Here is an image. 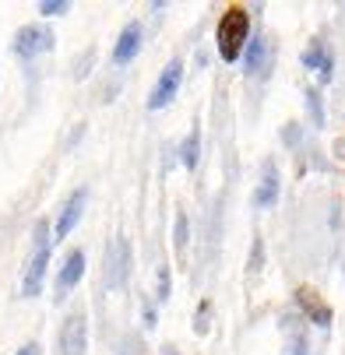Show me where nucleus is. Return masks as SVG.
I'll use <instances>...</instances> for the list:
<instances>
[{
  "mask_svg": "<svg viewBox=\"0 0 345 355\" xmlns=\"http://www.w3.org/2000/svg\"><path fill=\"white\" fill-rule=\"evenodd\" d=\"M81 275H85V250H71L67 253V261L60 264V275H57V302L60 299H67V292L81 282Z\"/></svg>",
  "mask_w": 345,
  "mask_h": 355,
  "instance_id": "9",
  "label": "nucleus"
},
{
  "mask_svg": "<svg viewBox=\"0 0 345 355\" xmlns=\"http://www.w3.org/2000/svg\"><path fill=\"white\" fill-rule=\"evenodd\" d=\"M144 327H155V310H152V306L144 310Z\"/></svg>",
  "mask_w": 345,
  "mask_h": 355,
  "instance_id": "25",
  "label": "nucleus"
},
{
  "mask_svg": "<svg viewBox=\"0 0 345 355\" xmlns=\"http://www.w3.org/2000/svg\"><path fill=\"white\" fill-rule=\"evenodd\" d=\"M141 25L137 21H127L124 25V32H120V39H117V46H113V64H131L134 57H137V49H141Z\"/></svg>",
  "mask_w": 345,
  "mask_h": 355,
  "instance_id": "12",
  "label": "nucleus"
},
{
  "mask_svg": "<svg viewBox=\"0 0 345 355\" xmlns=\"http://www.w3.org/2000/svg\"><path fill=\"white\" fill-rule=\"evenodd\" d=\"M246 39H251V15H246V8H229V11L219 18V28H215L219 57H222L226 64L239 60Z\"/></svg>",
  "mask_w": 345,
  "mask_h": 355,
  "instance_id": "1",
  "label": "nucleus"
},
{
  "mask_svg": "<svg viewBox=\"0 0 345 355\" xmlns=\"http://www.w3.org/2000/svg\"><path fill=\"white\" fill-rule=\"evenodd\" d=\"M169 299V268L162 264L159 268V302H166Z\"/></svg>",
  "mask_w": 345,
  "mask_h": 355,
  "instance_id": "22",
  "label": "nucleus"
},
{
  "mask_svg": "<svg viewBox=\"0 0 345 355\" xmlns=\"http://www.w3.org/2000/svg\"><path fill=\"white\" fill-rule=\"evenodd\" d=\"M67 11H71L67 0H42L39 4V15H46V18H57V15H67Z\"/></svg>",
  "mask_w": 345,
  "mask_h": 355,
  "instance_id": "17",
  "label": "nucleus"
},
{
  "mask_svg": "<svg viewBox=\"0 0 345 355\" xmlns=\"http://www.w3.org/2000/svg\"><path fill=\"white\" fill-rule=\"evenodd\" d=\"M85 205H88V190L85 187H78L67 200H64V208H60V218H57V239H64V236H71L74 232V225L81 222V215H85Z\"/></svg>",
  "mask_w": 345,
  "mask_h": 355,
  "instance_id": "8",
  "label": "nucleus"
},
{
  "mask_svg": "<svg viewBox=\"0 0 345 355\" xmlns=\"http://www.w3.org/2000/svg\"><path fill=\"white\" fill-rule=\"evenodd\" d=\"M120 355H148V352H144V345H141L137 338H124V345H120Z\"/></svg>",
  "mask_w": 345,
  "mask_h": 355,
  "instance_id": "21",
  "label": "nucleus"
},
{
  "mask_svg": "<svg viewBox=\"0 0 345 355\" xmlns=\"http://www.w3.org/2000/svg\"><path fill=\"white\" fill-rule=\"evenodd\" d=\"M208 313H212V306L208 302H201V306H197V317H194V334H208Z\"/></svg>",
  "mask_w": 345,
  "mask_h": 355,
  "instance_id": "19",
  "label": "nucleus"
},
{
  "mask_svg": "<svg viewBox=\"0 0 345 355\" xmlns=\"http://www.w3.org/2000/svg\"><path fill=\"white\" fill-rule=\"evenodd\" d=\"M49 222L46 218H39L35 222V229H32V261H28V268H25V278H22V295L25 299H32V295H39L42 292V278H46V268H49Z\"/></svg>",
  "mask_w": 345,
  "mask_h": 355,
  "instance_id": "2",
  "label": "nucleus"
},
{
  "mask_svg": "<svg viewBox=\"0 0 345 355\" xmlns=\"http://www.w3.org/2000/svg\"><path fill=\"white\" fill-rule=\"evenodd\" d=\"M282 141H285V144H296V141H300V127H296V123H289V127L282 130Z\"/></svg>",
  "mask_w": 345,
  "mask_h": 355,
  "instance_id": "23",
  "label": "nucleus"
},
{
  "mask_svg": "<svg viewBox=\"0 0 345 355\" xmlns=\"http://www.w3.org/2000/svg\"><path fill=\"white\" fill-rule=\"evenodd\" d=\"M88 348V324L81 313H71L60 327V355H85Z\"/></svg>",
  "mask_w": 345,
  "mask_h": 355,
  "instance_id": "7",
  "label": "nucleus"
},
{
  "mask_svg": "<svg viewBox=\"0 0 345 355\" xmlns=\"http://www.w3.org/2000/svg\"><path fill=\"white\" fill-rule=\"evenodd\" d=\"M278 187H282V183H278V166L268 159V162H264V176H261V183H258V190H254V197H251L254 208H271L275 200H278Z\"/></svg>",
  "mask_w": 345,
  "mask_h": 355,
  "instance_id": "13",
  "label": "nucleus"
},
{
  "mask_svg": "<svg viewBox=\"0 0 345 355\" xmlns=\"http://www.w3.org/2000/svg\"><path fill=\"white\" fill-rule=\"evenodd\" d=\"M131 243H127V236L124 232H117L113 239H110V246H106V288L110 292H117V288H124L127 285V278H131Z\"/></svg>",
  "mask_w": 345,
  "mask_h": 355,
  "instance_id": "3",
  "label": "nucleus"
},
{
  "mask_svg": "<svg viewBox=\"0 0 345 355\" xmlns=\"http://www.w3.org/2000/svg\"><path fill=\"white\" fill-rule=\"evenodd\" d=\"M243 71L246 74H268V64H271V49H268V39H246L243 46Z\"/></svg>",
  "mask_w": 345,
  "mask_h": 355,
  "instance_id": "11",
  "label": "nucleus"
},
{
  "mask_svg": "<svg viewBox=\"0 0 345 355\" xmlns=\"http://www.w3.org/2000/svg\"><path fill=\"white\" fill-rule=\"evenodd\" d=\"M261 264H264V243H261V236H258L254 246H251V271H261Z\"/></svg>",
  "mask_w": 345,
  "mask_h": 355,
  "instance_id": "20",
  "label": "nucleus"
},
{
  "mask_svg": "<svg viewBox=\"0 0 345 355\" xmlns=\"http://www.w3.org/2000/svg\"><path fill=\"white\" fill-rule=\"evenodd\" d=\"M159 355H180V348H173V345H162V348H159Z\"/></svg>",
  "mask_w": 345,
  "mask_h": 355,
  "instance_id": "26",
  "label": "nucleus"
},
{
  "mask_svg": "<svg viewBox=\"0 0 345 355\" xmlns=\"http://www.w3.org/2000/svg\"><path fill=\"white\" fill-rule=\"evenodd\" d=\"M296 306H300V310H303V317H307L310 324H317L321 331H328V327H331V320H335L331 306H328V302H324L310 285H300V288H296Z\"/></svg>",
  "mask_w": 345,
  "mask_h": 355,
  "instance_id": "6",
  "label": "nucleus"
},
{
  "mask_svg": "<svg viewBox=\"0 0 345 355\" xmlns=\"http://www.w3.org/2000/svg\"><path fill=\"white\" fill-rule=\"evenodd\" d=\"M303 67H307V71H317L321 81H331V74H335V57H331V49H328L324 39H314V42L303 49Z\"/></svg>",
  "mask_w": 345,
  "mask_h": 355,
  "instance_id": "10",
  "label": "nucleus"
},
{
  "mask_svg": "<svg viewBox=\"0 0 345 355\" xmlns=\"http://www.w3.org/2000/svg\"><path fill=\"white\" fill-rule=\"evenodd\" d=\"M289 355H310V341H307L303 331H296V334L289 338Z\"/></svg>",
  "mask_w": 345,
  "mask_h": 355,
  "instance_id": "18",
  "label": "nucleus"
},
{
  "mask_svg": "<svg viewBox=\"0 0 345 355\" xmlns=\"http://www.w3.org/2000/svg\"><path fill=\"white\" fill-rule=\"evenodd\" d=\"M18 355H42V348H39L35 341H28V345H22V348H18Z\"/></svg>",
  "mask_w": 345,
  "mask_h": 355,
  "instance_id": "24",
  "label": "nucleus"
},
{
  "mask_svg": "<svg viewBox=\"0 0 345 355\" xmlns=\"http://www.w3.org/2000/svg\"><path fill=\"white\" fill-rule=\"evenodd\" d=\"M187 236H190V232H187V211L180 208V211H176V232H173L176 253H183V250H187Z\"/></svg>",
  "mask_w": 345,
  "mask_h": 355,
  "instance_id": "16",
  "label": "nucleus"
},
{
  "mask_svg": "<svg viewBox=\"0 0 345 355\" xmlns=\"http://www.w3.org/2000/svg\"><path fill=\"white\" fill-rule=\"evenodd\" d=\"M197 151H201V130L194 127V130L183 137V144H180V162H183L187 169L197 166Z\"/></svg>",
  "mask_w": 345,
  "mask_h": 355,
  "instance_id": "14",
  "label": "nucleus"
},
{
  "mask_svg": "<svg viewBox=\"0 0 345 355\" xmlns=\"http://www.w3.org/2000/svg\"><path fill=\"white\" fill-rule=\"evenodd\" d=\"M46 49H53V32H49L46 25H25V28L15 32V57L35 60L39 53H46Z\"/></svg>",
  "mask_w": 345,
  "mask_h": 355,
  "instance_id": "5",
  "label": "nucleus"
},
{
  "mask_svg": "<svg viewBox=\"0 0 345 355\" xmlns=\"http://www.w3.org/2000/svg\"><path fill=\"white\" fill-rule=\"evenodd\" d=\"M303 98H307V113H310L314 127H324V98H321V92L317 88H307Z\"/></svg>",
  "mask_w": 345,
  "mask_h": 355,
  "instance_id": "15",
  "label": "nucleus"
},
{
  "mask_svg": "<svg viewBox=\"0 0 345 355\" xmlns=\"http://www.w3.org/2000/svg\"><path fill=\"white\" fill-rule=\"evenodd\" d=\"M180 85H183V64H180V60H169V64L162 67V74H159V81H155V88H152V95H148L144 106L152 110V113L166 110L173 98H176Z\"/></svg>",
  "mask_w": 345,
  "mask_h": 355,
  "instance_id": "4",
  "label": "nucleus"
}]
</instances>
